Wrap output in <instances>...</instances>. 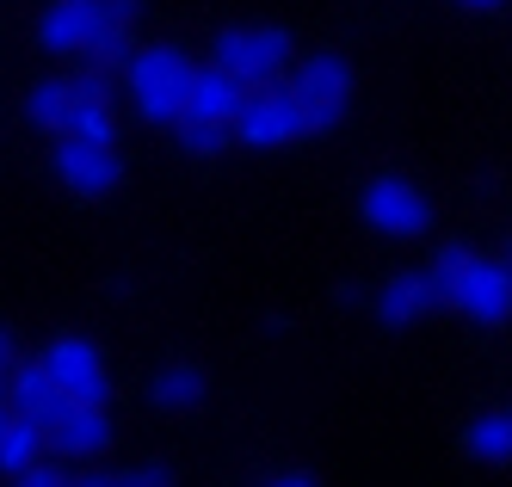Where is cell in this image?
<instances>
[{"instance_id": "24", "label": "cell", "mask_w": 512, "mask_h": 487, "mask_svg": "<svg viewBox=\"0 0 512 487\" xmlns=\"http://www.w3.org/2000/svg\"><path fill=\"white\" fill-rule=\"evenodd\" d=\"M0 370H13V333H0Z\"/></svg>"}, {"instance_id": "17", "label": "cell", "mask_w": 512, "mask_h": 487, "mask_svg": "<svg viewBox=\"0 0 512 487\" xmlns=\"http://www.w3.org/2000/svg\"><path fill=\"white\" fill-rule=\"evenodd\" d=\"M31 463H44V432L25 426V420H7V432H0V469L25 475Z\"/></svg>"}, {"instance_id": "9", "label": "cell", "mask_w": 512, "mask_h": 487, "mask_svg": "<svg viewBox=\"0 0 512 487\" xmlns=\"http://www.w3.org/2000/svg\"><path fill=\"white\" fill-rule=\"evenodd\" d=\"M56 179H62L75 198H112L118 185H124V161H118V148H105V142H75V136H62V142H56Z\"/></svg>"}, {"instance_id": "23", "label": "cell", "mask_w": 512, "mask_h": 487, "mask_svg": "<svg viewBox=\"0 0 512 487\" xmlns=\"http://www.w3.org/2000/svg\"><path fill=\"white\" fill-rule=\"evenodd\" d=\"M463 7H469V13H500L506 0H463Z\"/></svg>"}, {"instance_id": "12", "label": "cell", "mask_w": 512, "mask_h": 487, "mask_svg": "<svg viewBox=\"0 0 512 487\" xmlns=\"http://www.w3.org/2000/svg\"><path fill=\"white\" fill-rule=\"evenodd\" d=\"M247 87L235 81V74L223 68H192V93H186V124H235V111H241Z\"/></svg>"}, {"instance_id": "18", "label": "cell", "mask_w": 512, "mask_h": 487, "mask_svg": "<svg viewBox=\"0 0 512 487\" xmlns=\"http://www.w3.org/2000/svg\"><path fill=\"white\" fill-rule=\"evenodd\" d=\"M62 99H68V81H38L25 93V118L38 124V130H56V118H62Z\"/></svg>"}, {"instance_id": "5", "label": "cell", "mask_w": 512, "mask_h": 487, "mask_svg": "<svg viewBox=\"0 0 512 487\" xmlns=\"http://www.w3.org/2000/svg\"><path fill=\"white\" fill-rule=\"evenodd\" d=\"M44 377L62 389L68 407H105V395H112V370H105L99 346L81 340V333H62V340L44 346Z\"/></svg>"}, {"instance_id": "7", "label": "cell", "mask_w": 512, "mask_h": 487, "mask_svg": "<svg viewBox=\"0 0 512 487\" xmlns=\"http://www.w3.org/2000/svg\"><path fill=\"white\" fill-rule=\"evenodd\" d=\"M364 222H371L377 235L389 241H408V235H426V222H432V204L414 179H401V173H377L371 185H364V198H358Z\"/></svg>"}, {"instance_id": "11", "label": "cell", "mask_w": 512, "mask_h": 487, "mask_svg": "<svg viewBox=\"0 0 512 487\" xmlns=\"http://www.w3.org/2000/svg\"><path fill=\"white\" fill-rule=\"evenodd\" d=\"M112 414L105 407H68V414L44 432V444H56L62 457H81V463H93V457H105L112 451Z\"/></svg>"}, {"instance_id": "13", "label": "cell", "mask_w": 512, "mask_h": 487, "mask_svg": "<svg viewBox=\"0 0 512 487\" xmlns=\"http://www.w3.org/2000/svg\"><path fill=\"white\" fill-rule=\"evenodd\" d=\"M438 303H445V284H438L432 272H401V278H389V284H383L377 315H383L389 327H414V321H420V315H432Z\"/></svg>"}, {"instance_id": "19", "label": "cell", "mask_w": 512, "mask_h": 487, "mask_svg": "<svg viewBox=\"0 0 512 487\" xmlns=\"http://www.w3.org/2000/svg\"><path fill=\"white\" fill-rule=\"evenodd\" d=\"M179 142H186V155H216V148H229V124H186L179 118Z\"/></svg>"}, {"instance_id": "2", "label": "cell", "mask_w": 512, "mask_h": 487, "mask_svg": "<svg viewBox=\"0 0 512 487\" xmlns=\"http://www.w3.org/2000/svg\"><path fill=\"white\" fill-rule=\"evenodd\" d=\"M432 278L445 284V303L475 321V327H500L512 315V272L506 259H488V253H469V247H445L438 253Z\"/></svg>"}, {"instance_id": "21", "label": "cell", "mask_w": 512, "mask_h": 487, "mask_svg": "<svg viewBox=\"0 0 512 487\" xmlns=\"http://www.w3.org/2000/svg\"><path fill=\"white\" fill-rule=\"evenodd\" d=\"M13 487H68V475H56L50 463H31L25 475H13Z\"/></svg>"}, {"instance_id": "20", "label": "cell", "mask_w": 512, "mask_h": 487, "mask_svg": "<svg viewBox=\"0 0 512 487\" xmlns=\"http://www.w3.org/2000/svg\"><path fill=\"white\" fill-rule=\"evenodd\" d=\"M105 487H173V469L167 463H136V469H112Z\"/></svg>"}, {"instance_id": "25", "label": "cell", "mask_w": 512, "mask_h": 487, "mask_svg": "<svg viewBox=\"0 0 512 487\" xmlns=\"http://www.w3.org/2000/svg\"><path fill=\"white\" fill-rule=\"evenodd\" d=\"M7 420H13V414H7V395H0V432H7Z\"/></svg>"}, {"instance_id": "8", "label": "cell", "mask_w": 512, "mask_h": 487, "mask_svg": "<svg viewBox=\"0 0 512 487\" xmlns=\"http://www.w3.org/2000/svg\"><path fill=\"white\" fill-rule=\"evenodd\" d=\"M290 99L303 105V118H309V136L315 130H334L346 118V99H352V68L340 56H309L297 74H290Z\"/></svg>"}, {"instance_id": "10", "label": "cell", "mask_w": 512, "mask_h": 487, "mask_svg": "<svg viewBox=\"0 0 512 487\" xmlns=\"http://www.w3.org/2000/svg\"><path fill=\"white\" fill-rule=\"evenodd\" d=\"M0 395H7V414L13 420H25V426H38V432H50L62 414H68V401H62V389L44 377V364L31 358V364H13V377L0 383Z\"/></svg>"}, {"instance_id": "22", "label": "cell", "mask_w": 512, "mask_h": 487, "mask_svg": "<svg viewBox=\"0 0 512 487\" xmlns=\"http://www.w3.org/2000/svg\"><path fill=\"white\" fill-rule=\"evenodd\" d=\"M266 487H315V475H303V469H297V475H278V481H266Z\"/></svg>"}, {"instance_id": "1", "label": "cell", "mask_w": 512, "mask_h": 487, "mask_svg": "<svg viewBox=\"0 0 512 487\" xmlns=\"http://www.w3.org/2000/svg\"><path fill=\"white\" fill-rule=\"evenodd\" d=\"M130 19L136 0H56L38 19V44L50 56H87V68H118L130 50Z\"/></svg>"}, {"instance_id": "16", "label": "cell", "mask_w": 512, "mask_h": 487, "mask_svg": "<svg viewBox=\"0 0 512 487\" xmlns=\"http://www.w3.org/2000/svg\"><path fill=\"white\" fill-rule=\"evenodd\" d=\"M149 395H155V407H167V414H186V407L204 401V370L198 364H167Z\"/></svg>"}, {"instance_id": "3", "label": "cell", "mask_w": 512, "mask_h": 487, "mask_svg": "<svg viewBox=\"0 0 512 487\" xmlns=\"http://www.w3.org/2000/svg\"><path fill=\"white\" fill-rule=\"evenodd\" d=\"M124 81H130V105L142 124H179L186 118V93H192V56L173 44H149L124 56Z\"/></svg>"}, {"instance_id": "15", "label": "cell", "mask_w": 512, "mask_h": 487, "mask_svg": "<svg viewBox=\"0 0 512 487\" xmlns=\"http://www.w3.org/2000/svg\"><path fill=\"white\" fill-rule=\"evenodd\" d=\"M463 451H469L475 463H488V469H506V463H512V420H506V407H488V414L469 420Z\"/></svg>"}, {"instance_id": "14", "label": "cell", "mask_w": 512, "mask_h": 487, "mask_svg": "<svg viewBox=\"0 0 512 487\" xmlns=\"http://www.w3.org/2000/svg\"><path fill=\"white\" fill-rule=\"evenodd\" d=\"M56 130H62V136H75V142H105V148H112V142H118L112 99H99V93H75V87H68Z\"/></svg>"}, {"instance_id": "4", "label": "cell", "mask_w": 512, "mask_h": 487, "mask_svg": "<svg viewBox=\"0 0 512 487\" xmlns=\"http://www.w3.org/2000/svg\"><path fill=\"white\" fill-rule=\"evenodd\" d=\"M290 62V31L278 25H229L216 31V68L235 74V81L253 93V87H272Z\"/></svg>"}, {"instance_id": "6", "label": "cell", "mask_w": 512, "mask_h": 487, "mask_svg": "<svg viewBox=\"0 0 512 487\" xmlns=\"http://www.w3.org/2000/svg\"><path fill=\"white\" fill-rule=\"evenodd\" d=\"M229 136H241L247 148H290V142L309 136V118H303V105L284 87H253L241 99V111H235Z\"/></svg>"}]
</instances>
